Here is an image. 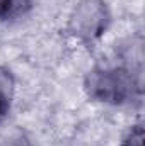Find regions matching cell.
<instances>
[{
  "label": "cell",
  "instance_id": "5",
  "mask_svg": "<svg viewBox=\"0 0 145 146\" xmlns=\"http://www.w3.org/2000/svg\"><path fill=\"white\" fill-rule=\"evenodd\" d=\"M121 146H144V127L140 124L133 126L130 129V133L125 136Z\"/></svg>",
  "mask_w": 145,
  "mask_h": 146
},
{
  "label": "cell",
  "instance_id": "1",
  "mask_svg": "<svg viewBox=\"0 0 145 146\" xmlns=\"http://www.w3.org/2000/svg\"><path fill=\"white\" fill-rule=\"evenodd\" d=\"M87 90L91 97L106 104H125L138 92L133 73L123 68H99L87 76Z\"/></svg>",
  "mask_w": 145,
  "mask_h": 146
},
{
  "label": "cell",
  "instance_id": "4",
  "mask_svg": "<svg viewBox=\"0 0 145 146\" xmlns=\"http://www.w3.org/2000/svg\"><path fill=\"white\" fill-rule=\"evenodd\" d=\"M12 90H14V78H12V75L7 70L0 68V97L9 102V99L12 97Z\"/></svg>",
  "mask_w": 145,
  "mask_h": 146
},
{
  "label": "cell",
  "instance_id": "6",
  "mask_svg": "<svg viewBox=\"0 0 145 146\" xmlns=\"http://www.w3.org/2000/svg\"><path fill=\"white\" fill-rule=\"evenodd\" d=\"M7 107H9V102H7L5 99H2V97H0V119L5 115V112H7Z\"/></svg>",
  "mask_w": 145,
  "mask_h": 146
},
{
  "label": "cell",
  "instance_id": "3",
  "mask_svg": "<svg viewBox=\"0 0 145 146\" xmlns=\"http://www.w3.org/2000/svg\"><path fill=\"white\" fill-rule=\"evenodd\" d=\"M29 9V0H0V19L22 14Z\"/></svg>",
  "mask_w": 145,
  "mask_h": 146
},
{
  "label": "cell",
  "instance_id": "2",
  "mask_svg": "<svg viewBox=\"0 0 145 146\" xmlns=\"http://www.w3.org/2000/svg\"><path fill=\"white\" fill-rule=\"evenodd\" d=\"M109 24V10L103 0H82L73 9L68 29L82 41H94Z\"/></svg>",
  "mask_w": 145,
  "mask_h": 146
}]
</instances>
